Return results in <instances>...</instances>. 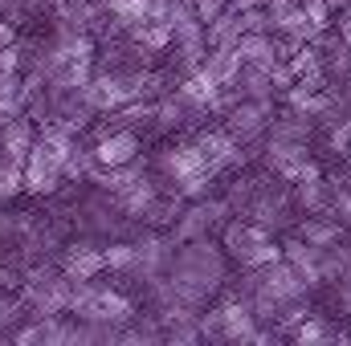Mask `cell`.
<instances>
[{
    "label": "cell",
    "mask_w": 351,
    "mask_h": 346,
    "mask_svg": "<svg viewBox=\"0 0 351 346\" xmlns=\"http://www.w3.org/2000/svg\"><path fill=\"white\" fill-rule=\"evenodd\" d=\"M70 314L82 322H106V326H127L135 318V302L123 289L98 285V277L90 281H74L70 289Z\"/></svg>",
    "instance_id": "obj_4"
},
{
    "label": "cell",
    "mask_w": 351,
    "mask_h": 346,
    "mask_svg": "<svg viewBox=\"0 0 351 346\" xmlns=\"http://www.w3.org/2000/svg\"><path fill=\"white\" fill-rule=\"evenodd\" d=\"M265 168L274 172V179L294 183L302 168L311 163V143H265Z\"/></svg>",
    "instance_id": "obj_13"
},
{
    "label": "cell",
    "mask_w": 351,
    "mask_h": 346,
    "mask_svg": "<svg viewBox=\"0 0 351 346\" xmlns=\"http://www.w3.org/2000/svg\"><path fill=\"white\" fill-rule=\"evenodd\" d=\"M217 322H221V343H250L254 338V330H258V318H254V310L233 293V297H225L221 306H217Z\"/></svg>",
    "instance_id": "obj_14"
},
{
    "label": "cell",
    "mask_w": 351,
    "mask_h": 346,
    "mask_svg": "<svg viewBox=\"0 0 351 346\" xmlns=\"http://www.w3.org/2000/svg\"><path fill=\"white\" fill-rule=\"evenodd\" d=\"M156 168L164 175L168 191H176L180 200H200L217 183V172L200 159L196 143H172V147H164L160 159H156Z\"/></svg>",
    "instance_id": "obj_2"
},
{
    "label": "cell",
    "mask_w": 351,
    "mask_h": 346,
    "mask_svg": "<svg viewBox=\"0 0 351 346\" xmlns=\"http://www.w3.org/2000/svg\"><path fill=\"white\" fill-rule=\"evenodd\" d=\"M225 273H229V257L225 249L213 241V237H192V241H180L168 265V285L176 289V297L192 310H204L208 297L225 285Z\"/></svg>",
    "instance_id": "obj_1"
},
{
    "label": "cell",
    "mask_w": 351,
    "mask_h": 346,
    "mask_svg": "<svg viewBox=\"0 0 351 346\" xmlns=\"http://www.w3.org/2000/svg\"><path fill=\"white\" fill-rule=\"evenodd\" d=\"M298 0H265V8H269V16H278V12H290Z\"/></svg>",
    "instance_id": "obj_36"
},
{
    "label": "cell",
    "mask_w": 351,
    "mask_h": 346,
    "mask_svg": "<svg viewBox=\"0 0 351 346\" xmlns=\"http://www.w3.org/2000/svg\"><path fill=\"white\" fill-rule=\"evenodd\" d=\"M237 37H241V16H237L233 8H225L221 16H213V21L204 25L208 49H217V45H237Z\"/></svg>",
    "instance_id": "obj_21"
},
{
    "label": "cell",
    "mask_w": 351,
    "mask_h": 346,
    "mask_svg": "<svg viewBox=\"0 0 351 346\" xmlns=\"http://www.w3.org/2000/svg\"><path fill=\"white\" fill-rule=\"evenodd\" d=\"M102 261H106V269L127 273L131 261H135V245H131V241H110V245H102Z\"/></svg>",
    "instance_id": "obj_27"
},
{
    "label": "cell",
    "mask_w": 351,
    "mask_h": 346,
    "mask_svg": "<svg viewBox=\"0 0 351 346\" xmlns=\"http://www.w3.org/2000/svg\"><path fill=\"white\" fill-rule=\"evenodd\" d=\"M0 343H4V330H0Z\"/></svg>",
    "instance_id": "obj_40"
},
{
    "label": "cell",
    "mask_w": 351,
    "mask_h": 346,
    "mask_svg": "<svg viewBox=\"0 0 351 346\" xmlns=\"http://www.w3.org/2000/svg\"><path fill=\"white\" fill-rule=\"evenodd\" d=\"M21 191H25V175H21V163H12V159H0V204L16 200Z\"/></svg>",
    "instance_id": "obj_26"
},
{
    "label": "cell",
    "mask_w": 351,
    "mask_h": 346,
    "mask_svg": "<svg viewBox=\"0 0 351 346\" xmlns=\"http://www.w3.org/2000/svg\"><path fill=\"white\" fill-rule=\"evenodd\" d=\"M188 8L196 12V21H204V25H208V21H213V16H221L229 4H225V0H192Z\"/></svg>",
    "instance_id": "obj_32"
},
{
    "label": "cell",
    "mask_w": 351,
    "mask_h": 346,
    "mask_svg": "<svg viewBox=\"0 0 351 346\" xmlns=\"http://www.w3.org/2000/svg\"><path fill=\"white\" fill-rule=\"evenodd\" d=\"M335 16H339V21H331V25L339 29V37H343V41L351 45V0L343 4V8H339V12H335Z\"/></svg>",
    "instance_id": "obj_34"
},
{
    "label": "cell",
    "mask_w": 351,
    "mask_h": 346,
    "mask_svg": "<svg viewBox=\"0 0 351 346\" xmlns=\"http://www.w3.org/2000/svg\"><path fill=\"white\" fill-rule=\"evenodd\" d=\"M98 4H102V0H98Z\"/></svg>",
    "instance_id": "obj_42"
},
{
    "label": "cell",
    "mask_w": 351,
    "mask_h": 346,
    "mask_svg": "<svg viewBox=\"0 0 351 346\" xmlns=\"http://www.w3.org/2000/svg\"><path fill=\"white\" fill-rule=\"evenodd\" d=\"M265 139L269 143H311V118L306 114H298L294 106L290 110H274V118H269V127H265Z\"/></svg>",
    "instance_id": "obj_18"
},
{
    "label": "cell",
    "mask_w": 351,
    "mask_h": 346,
    "mask_svg": "<svg viewBox=\"0 0 351 346\" xmlns=\"http://www.w3.org/2000/svg\"><path fill=\"white\" fill-rule=\"evenodd\" d=\"M37 139V122L29 114H16L8 122H0V159H12V163H25L29 147Z\"/></svg>",
    "instance_id": "obj_16"
},
{
    "label": "cell",
    "mask_w": 351,
    "mask_h": 346,
    "mask_svg": "<svg viewBox=\"0 0 351 346\" xmlns=\"http://www.w3.org/2000/svg\"><path fill=\"white\" fill-rule=\"evenodd\" d=\"M21 175H25V191L29 196H58L66 175H62V155L45 143V139H33L25 163H21Z\"/></svg>",
    "instance_id": "obj_8"
},
{
    "label": "cell",
    "mask_w": 351,
    "mask_h": 346,
    "mask_svg": "<svg viewBox=\"0 0 351 346\" xmlns=\"http://www.w3.org/2000/svg\"><path fill=\"white\" fill-rule=\"evenodd\" d=\"M241 16V33H274V16H269V8H245V12H237Z\"/></svg>",
    "instance_id": "obj_29"
},
{
    "label": "cell",
    "mask_w": 351,
    "mask_h": 346,
    "mask_svg": "<svg viewBox=\"0 0 351 346\" xmlns=\"http://www.w3.org/2000/svg\"><path fill=\"white\" fill-rule=\"evenodd\" d=\"M343 4H348V0H327V8H331V12H339Z\"/></svg>",
    "instance_id": "obj_39"
},
{
    "label": "cell",
    "mask_w": 351,
    "mask_h": 346,
    "mask_svg": "<svg viewBox=\"0 0 351 346\" xmlns=\"http://www.w3.org/2000/svg\"><path fill=\"white\" fill-rule=\"evenodd\" d=\"M233 86H237L241 98H274L269 74L258 70V66H241V70H237V78H233Z\"/></svg>",
    "instance_id": "obj_24"
},
{
    "label": "cell",
    "mask_w": 351,
    "mask_h": 346,
    "mask_svg": "<svg viewBox=\"0 0 351 346\" xmlns=\"http://www.w3.org/2000/svg\"><path fill=\"white\" fill-rule=\"evenodd\" d=\"M237 57H241V66L269 70V66L278 62V41H274V33H241V37H237Z\"/></svg>",
    "instance_id": "obj_19"
},
{
    "label": "cell",
    "mask_w": 351,
    "mask_h": 346,
    "mask_svg": "<svg viewBox=\"0 0 351 346\" xmlns=\"http://www.w3.org/2000/svg\"><path fill=\"white\" fill-rule=\"evenodd\" d=\"M335 289H339V306H343V310L351 314V281H339Z\"/></svg>",
    "instance_id": "obj_37"
},
{
    "label": "cell",
    "mask_w": 351,
    "mask_h": 346,
    "mask_svg": "<svg viewBox=\"0 0 351 346\" xmlns=\"http://www.w3.org/2000/svg\"><path fill=\"white\" fill-rule=\"evenodd\" d=\"M343 281H351V273H348V277H343Z\"/></svg>",
    "instance_id": "obj_41"
},
{
    "label": "cell",
    "mask_w": 351,
    "mask_h": 346,
    "mask_svg": "<svg viewBox=\"0 0 351 346\" xmlns=\"http://www.w3.org/2000/svg\"><path fill=\"white\" fill-rule=\"evenodd\" d=\"M298 8L306 12V21H311L319 33H327V29H331V16H335V12L327 8V0H298Z\"/></svg>",
    "instance_id": "obj_30"
},
{
    "label": "cell",
    "mask_w": 351,
    "mask_h": 346,
    "mask_svg": "<svg viewBox=\"0 0 351 346\" xmlns=\"http://www.w3.org/2000/svg\"><path fill=\"white\" fill-rule=\"evenodd\" d=\"M70 281H90V277H98L102 269H106V261H102V245L98 241H70L58 261H53Z\"/></svg>",
    "instance_id": "obj_12"
},
{
    "label": "cell",
    "mask_w": 351,
    "mask_h": 346,
    "mask_svg": "<svg viewBox=\"0 0 351 346\" xmlns=\"http://www.w3.org/2000/svg\"><path fill=\"white\" fill-rule=\"evenodd\" d=\"M25 314H29V310H25V302H21V293H16V289L0 293V330H12Z\"/></svg>",
    "instance_id": "obj_28"
},
{
    "label": "cell",
    "mask_w": 351,
    "mask_h": 346,
    "mask_svg": "<svg viewBox=\"0 0 351 346\" xmlns=\"http://www.w3.org/2000/svg\"><path fill=\"white\" fill-rule=\"evenodd\" d=\"M139 131L135 127H106L98 139H94V147H90V155H94V163L98 168H119V163H131V159H139Z\"/></svg>",
    "instance_id": "obj_11"
},
{
    "label": "cell",
    "mask_w": 351,
    "mask_h": 346,
    "mask_svg": "<svg viewBox=\"0 0 351 346\" xmlns=\"http://www.w3.org/2000/svg\"><path fill=\"white\" fill-rule=\"evenodd\" d=\"M200 70L217 82V86H233L237 70H241V57H237V45H217V49H204V62Z\"/></svg>",
    "instance_id": "obj_20"
},
{
    "label": "cell",
    "mask_w": 351,
    "mask_h": 346,
    "mask_svg": "<svg viewBox=\"0 0 351 346\" xmlns=\"http://www.w3.org/2000/svg\"><path fill=\"white\" fill-rule=\"evenodd\" d=\"M319 269H323V281L327 285H339L343 277L351 273V245H327L323 249V257H319Z\"/></svg>",
    "instance_id": "obj_22"
},
{
    "label": "cell",
    "mask_w": 351,
    "mask_h": 346,
    "mask_svg": "<svg viewBox=\"0 0 351 346\" xmlns=\"http://www.w3.org/2000/svg\"><path fill=\"white\" fill-rule=\"evenodd\" d=\"M233 212H229V204H225V196H200V200H184V208H180V216H176L172 224H168V232H172V241H192V237H213L225 220H229Z\"/></svg>",
    "instance_id": "obj_5"
},
{
    "label": "cell",
    "mask_w": 351,
    "mask_h": 346,
    "mask_svg": "<svg viewBox=\"0 0 351 346\" xmlns=\"http://www.w3.org/2000/svg\"><path fill=\"white\" fill-rule=\"evenodd\" d=\"M319 257H323V249L306 245L302 237H290V241H282V261H286V265L298 273V281H302L306 289L323 285V269H319Z\"/></svg>",
    "instance_id": "obj_15"
},
{
    "label": "cell",
    "mask_w": 351,
    "mask_h": 346,
    "mask_svg": "<svg viewBox=\"0 0 351 346\" xmlns=\"http://www.w3.org/2000/svg\"><path fill=\"white\" fill-rule=\"evenodd\" d=\"M335 216H339V224H343V228H351V187L335 196Z\"/></svg>",
    "instance_id": "obj_33"
},
{
    "label": "cell",
    "mask_w": 351,
    "mask_h": 346,
    "mask_svg": "<svg viewBox=\"0 0 351 346\" xmlns=\"http://www.w3.org/2000/svg\"><path fill=\"white\" fill-rule=\"evenodd\" d=\"M245 220H254V224H262L269 232H278V228H290L294 224V200H290V183H274V179H258L254 183V196H250V204H245V212H241Z\"/></svg>",
    "instance_id": "obj_6"
},
{
    "label": "cell",
    "mask_w": 351,
    "mask_h": 346,
    "mask_svg": "<svg viewBox=\"0 0 351 346\" xmlns=\"http://www.w3.org/2000/svg\"><path fill=\"white\" fill-rule=\"evenodd\" d=\"M221 249H225V257L233 261V265H241V269H262V265L282 257V241H274L269 228L245 220V216H229L221 224Z\"/></svg>",
    "instance_id": "obj_3"
},
{
    "label": "cell",
    "mask_w": 351,
    "mask_h": 346,
    "mask_svg": "<svg viewBox=\"0 0 351 346\" xmlns=\"http://www.w3.org/2000/svg\"><path fill=\"white\" fill-rule=\"evenodd\" d=\"M294 338H298L302 346H311V343H335V338L343 343V334H339L327 318H315V314H306V318L294 326Z\"/></svg>",
    "instance_id": "obj_23"
},
{
    "label": "cell",
    "mask_w": 351,
    "mask_h": 346,
    "mask_svg": "<svg viewBox=\"0 0 351 346\" xmlns=\"http://www.w3.org/2000/svg\"><path fill=\"white\" fill-rule=\"evenodd\" d=\"M265 74H269V86H274V98H278V94H286V90L294 86V70H290V66H286L282 57H278V62H274V66H269Z\"/></svg>",
    "instance_id": "obj_31"
},
{
    "label": "cell",
    "mask_w": 351,
    "mask_h": 346,
    "mask_svg": "<svg viewBox=\"0 0 351 346\" xmlns=\"http://www.w3.org/2000/svg\"><path fill=\"white\" fill-rule=\"evenodd\" d=\"M265 0H229V8L233 12H245V8H262Z\"/></svg>",
    "instance_id": "obj_38"
},
{
    "label": "cell",
    "mask_w": 351,
    "mask_h": 346,
    "mask_svg": "<svg viewBox=\"0 0 351 346\" xmlns=\"http://www.w3.org/2000/svg\"><path fill=\"white\" fill-rule=\"evenodd\" d=\"M274 118V98H237L229 110H225V131L245 147L254 139H262L265 127Z\"/></svg>",
    "instance_id": "obj_9"
},
{
    "label": "cell",
    "mask_w": 351,
    "mask_h": 346,
    "mask_svg": "<svg viewBox=\"0 0 351 346\" xmlns=\"http://www.w3.org/2000/svg\"><path fill=\"white\" fill-rule=\"evenodd\" d=\"M21 285V273L12 269V265H0V293H8V289H16Z\"/></svg>",
    "instance_id": "obj_35"
},
{
    "label": "cell",
    "mask_w": 351,
    "mask_h": 346,
    "mask_svg": "<svg viewBox=\"0 0 351 346\" xmlns=\"http://www.w3.org/2000/svg\"><path fill=\"white\" fill-rule=\"evenodd\" d=\"M225 4H229V0H225Z\"/></svg>",
    "instance_id": "obj_43"
},
{
    "label": "cell",
    "mask_w": 351,
    "mask_h": 346,
    "mask_svg": "<svg viewBox=\"0 0 351 346\" xmlns=\"http://www.w3.org/2000/svg\"><path fill=\"white\" fill-rule=\"evenodd\" d=\"M327 147H331L335 159H343V163L351 168V114L339 118L335 127H327Z\"/></svg>",
    "instance_id": "obj_25"
},
{
    "label": "cell",
    "mask_w": 351,
    "mask_h": 346,
    "mask_svg": "<svg viewBox=\"0 0 351 346\" xmlns=\"http://www.w3.org/2000/svg\"><path fill=\"white\" fill-rule=\"evenodd\" d=\"M294 237H302V241L315 245V249H327V245H339V241H343V224H339V216L306 212V216L294 224Z\"/></svg>",
    "instance_id": "obj_17"
},
{
    "label": "cell",
    "mask_w": 351,
    "mask_h": 346,
    "mask_svg": "<svg viewBox=\"0 0 351 346\" xmlns=\"http://www.w3.org/2000/svg\"><path fill=\"white\" fill-rule=\"evenodd\" d=\"M131 245H135V261H131V269H127L131 281L147 285L152 277H164V273H168L172 253H176V241H172L168 228H147V232H139Z\"/></svg>",
    "instance_id": "obj_7"
},
{
    "label": "cell",
    "mask_w": 351,
    "mask_h": 346,
    "mask_svg": "<svg viewBox=\"0 0 351 346\" xmlns=\"http://www.w3.org/2000/svg\"><path fill=\"white\" fill-rule=\"evenodd\" d=\"M196 151H200V159L213 168V172L221 175V172H233V168H245V151H241V143L225 131V127H208V131H200L196 139Z\"/></svg>",
    "instance_id": "obj_10"
}]
</instances>
